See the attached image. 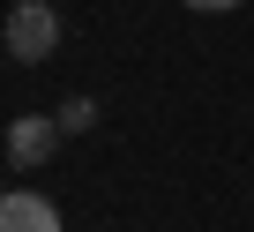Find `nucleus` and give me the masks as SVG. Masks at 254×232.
Segmentation results:
<instances>
[{"label":"nucleus","mask_w":254,"mask_h":232,"mask_svg":"<svg viewBox=\"0 0 254 232\" xmlns=\"http://www.w3.org/2000/svg\"><path fill=\"white\" fill-rule=\"evenodd\" d=\"M0 38H8V60H23V68L53 60V45H60V15H53V0H15Z\"/></svg>","instance_id":"1"},{"label":"nucleus","mask_w":254,"mask_h":232,"mask_svg":"<svg viewBox=\"0 0 254 232\" xmlns=\"http://www.w3.org/2000/svg\"><path fill=\"white\" fill-rule=\"evenodd\" d=\"M60 150V112H23V120H8V165L30 172Z\"/></svg>","instance_id":"2"},{"label":"nucleus","mask_w":254,"mask_h":232,"mask_svg":"<svg viewBox=\"0 0 254 232\" xmlns=\"http://www.w3.org/2000/svg\"><path fill=\"white\" fill-rule=\"evenodd\" d=\"M0 232H60V210L38 187H8L0 195Z\"/></svg>","instance_id":"3"},{"label":"nucleus","mask_w":254,"mask_h":232,"mask_svg":"<svg viewBox=\"0 0 254 232\" xmlns=\"http://www.w3.org/2000/svg\"><path fill=\"white\" fill-rule=\"evenodd\" d=\"M82 128H97V97H67L60 105V135H82Z\"/></svg>","instance_id":"4"},{"label":"nucleus","mask_w":254,"mask_h":232,"mask_svg":"<svg viewBox=\"0 0 254 232\" xmlns=\"http://www.w3.org/2000/svg\"><path fill=\"white\" fill-rule=\"evenodd\" d=\"M187 8H217V15H224V8H239V0H187Z\"/></svg>","instance_id":"5"},{"label":"nucleus","mask_w":254,"mask_h":232,"mask_svg":"<svg viewBox=\"0 0 254 232\" xmlns=\"http://www.w3.org/2000/svg\"><path fill=\"white\" fill-rule=\"evenodd\" d=\"M0 195H8V187H0Z\"/></svg>","instance_id":"6"}]
</instances>
